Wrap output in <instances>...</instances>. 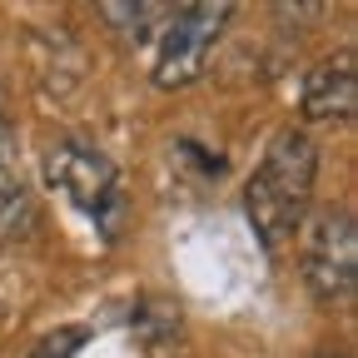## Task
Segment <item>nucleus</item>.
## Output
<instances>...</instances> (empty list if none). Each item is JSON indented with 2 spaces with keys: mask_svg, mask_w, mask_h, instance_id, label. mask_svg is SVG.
<instances>
[{
  "mask_svg": "<svg viewBox=\"0 0 358 358\" xmlns=\"http://www.w3.org/2000/svg\"><path fill=\"white\" fill-rule=\"evenodd\" d=\"M313 179H319V150H313V140L303 129H279L274 145L264 150L259 169L244 185L249 229L268 249L294 239V229L308 214V199H313Z\"/></svg>",
  "mask_w": 358,
  "mask_h": 358,
  "instance_id": "1",
  "label": "nucleus"
},
{
  "mask_svg": "<svg viewBox=\"0 0 358 358\" xmlns=\"http://www.w3.org/2000/svg\"><path fill=\"white\" fill-rule=\"evenodd\" d=\"M358 105V65L353 55L324 60L303 80V115L308 120H348Z\"/></svg>",
  "mask_w": 358,
  "mask_h": 358,
  "instance_id": "5",
  "label": "nucleus"
},
{
  "mask_svg": "<svg viewBox=\"0 0 358 358\" xmlns=\"http://www.w3.org/2000/svg\"><path fill=\"white\" fill-rule=\"evenodd\" d=\"M85 343V334L80 329H55V334H45L40 343H35V353L30 358H75V348Z\"/></svg>",
  "mask_w": 358,
  "mask_h": 358,
  "instance_id": "8",
  "label": "nucleus"
},
{
  "mask_svg": "<svg viewBox=\"0 0 358 358\" xmlns=\"http://www.w3.org/2000/svg\"><path fill=\"white\" fill-rule=\"evenodd\" d=\"M45 179L90 219L100 224L105 239L120 234V214H124V185H120V169L110 164V155H100L90 140L80 134H65V140L50 145L45 155Z\"/></svg>",
  "mask_w": 358,
  "mask_h": 358,
  "instance_id": "2",
  "label": "nucleus"
},
{
  "mask_svg": "<svg viewBox=\"0 0 358 358\" xmlns=\"http://www.w3.org/2000/svg\"><path fill=\"white\" fill-rule=\"evenodd\" d=\"M234 6H179L169 10L164 20V35H159V55H155V85L164 90H179V85H189L204 75L209 55H214V45L224 35V25H229Z\"/></svg>",
  "mask_w": 358,
  "mask_h": 358,
  "instance_id": "3",
  "label": "nucleus"
},
{
  "mask_svg": "<svg viewBox=\"0 0 358 358\" xmlns=\"http://www.w3.org/2000/svg\"><path fill=\"white\" fill-rule=\"evenodd\" d=\"M303 279L319 299H348L358 279V224L348 209L319 214L303 249Z\"/></svg>",
  "mask_w": 358,
  "mask_h": 358,
  "instance_id": "4",
  "label": "nucleus"
},
{
  "mask_svg": "<svg viewBox=\"0 0 358 358\" xmlns=\"http://www.w3.org/2000/svg\"><path fill=\"white\" fill-rule=\"evenodd\" d=\"M313 358H343V353H313Z\"/></svg>",
  "mask_w": 358,
  "mask_h": 358,
  "instance_id": "9",
  "label": "nucleus"
},
{
  "mask_svg": "<svg viewBox=\"0 0 358 358\" xmlns=\"http://www.w3.org/2000/svg\"><path fill=\"white\" fill-rule=\"evenodd\" d=\"M100 15L110 20V25H120V30H134V40H140L145 30H155L159 25V15H169L164 6H100Z\"/></svg>",
  "mask_w": 358,
  "mask_h": 358,
  "instance_id": "7",
  "label": "nucleus"
},
{
  "mask_svg": "<svg viewBox=\"0 0 358 358\" xmlns=\"http://www.w3.org/2000/svg\"><path fill=\"white\" fill-rule=\"evenodd\" d=\"M35 224V204H30V189L15 169V140L10 129L0 124V244L10 239H25Z\"/></svg>",
  "mask_w": 358,
  "mask_h": 358,
  "instance_id": "6",
  "label": "nucleus"
}]
</instances>
